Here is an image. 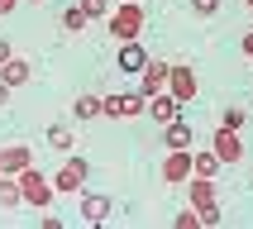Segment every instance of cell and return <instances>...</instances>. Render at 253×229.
<instances>
[{"label": "cell", "mask_w": 253, "mask_h": 229, "mask_svg": "<svg viewBox=\"0 0 253 229\" xmlns=\"http://www.w3.org/2000/svg\"><path fill=\"white\" fill-rule=\"evenodd\" d=\"M186 191H191V205L196 210H215V177H191Z\"/></svg>", "instance_id": "cell-13"}, {"label": "cell", "mask_w": 253, "mask_h": 229, "mask_svg": "<svg viewBox=\"0 0 253 229\" xmlns=\"http://www.w3.org/2000/svg\"><path fill=\"white\" fill-rule=\"evenodd\" d=\"M86 24H91V19H86V10H82V5H67V10H62V29H72V34H82Z\"/></svg>", "instance_id": "cell-20"}, {"label": "cell", "mask_w": 253, "mask_h": 229, "mask_svg": "<svg viewBox=\"0 0 253 229\" xmlns=\"http://www.w3.org/2000/svg\"><path fill=\"white\" fill-rule=\"evenodd\" d=\"M168 76H172V62L148 57V67L139 72V91H143V96H158V91H168Z\"/></svg>", "instance_id": "cell-9"}, {"label": "cell", "mask_w": 253, "mask_h": 229, "mask_svg": "<svg viewBox=\"0 0 253 229\" xmlns=\"http://www.w3.org/2000/svg\"><path fill=\"white\" fill-rule=\"evenodd\" d=\"M191 148H168V157H163V182L168 186H182V182H191Z\"/></svg>", "instance_id": "cell-5"}, {"label": "cell", "mask_w": 253, "mask_h": 229, "mask_svg": "<svg viewBox=\"0 0 253 229\" xmlns=\"http://www.w3.org/2000/svg\"><path fill=\"white\" fill-rule=\"evenodd\" d=\"M14 205H24V186L19 177H0V210H14Z\"/></svg>", "instance_id": "cell-17"}, {"label": "cell", "mask_w": 253, "mask_h": 229, "mask_svg": "<svg viewBox=\"0 0 253 229\" xmlns=\"http://www.w3.org/2000/svg\"><path fill=\"white\" fill-rule=\"evenodd\" d=\"M29 76H34V67H29L24 57H10L0 67V81H10V86H29Z\"/></svg>", "instance_id": "cell-14"}, {"label": "cell", "mask_w": 253, "mask_h": 229, "mask_svg": "<svg viewBox=\"0 0 253 229\" xmlns=\"http://www.w3.org/2000/svg\"><path fill=\"white\" fill-rule=\"evenodd\" d=\"M115 215V196H105V191H82V220L86 225H105Z\"/></svg>", "instance_id": "cell-6"}, {"label": "cell", "mask_w": 253, "mask_h": 229, "mask_svg": "<svg viewBox=\"0 0 253 229\" xmlns=\"http://www.w3.org/2000/svg\"><path fill=\"white\" fill-rule=\"evenodd\" d=\"M201 225H206V229H215V225H220V205H215V210H201Z\"/></svg>", "instance_id": "cell-25"}, {"label": "cell", "mask_w": 253, "mask_h": 229, "mask_svg": "<svg viewBox=\"0 0 253 229\" xmlns=\"http://www.w3.org/2000/svg\"><path fill=\"white\" fill-rule=\"evenodd\" d=\"M163 143H168V148H191V124H186V119L163 124Z\"/></svg>", "instance_id": "cell-16"}, {"label": "cell", "mask_w": 253, "mask_h": 229, "mask_svg": "<svg viewBox=\"0 0 253 229\" xmlns=\"http://www.w3.org/2000/svg\"><path fill=\"white\" fill-rule=\"evenodd\" d=\"M115 67L125 72V76H139V72L148 67V48H143L139 38H129V43H120V53H115Z\"/></svg>", "instance_id": "cell-8"}, {"label": "cell", "mask_w": 253, "mask_h": 229, "mask_svg": "<svg viewBox=\"0 0 253 229\" xmlns=\"http://www.w3.org/2000/svg\"><path fill=\"white\" fill-rule=\"evenodd\" d=\"M10 57H14V43H10V38H0V67H5Z\"/></svg>", "instance_id": "cell-26"}, {"label": "cell", "mask_w": 253, "mask_h": 229, "mask_svg": "<svg viewBox=\"0 0 253 229\" xmlns=\"http://www.w3.org/2000/svg\"><path fill=\"white\" fill-rule=\"evenodd\" d=\"M0 177H5V172H0Z\"/></svg>", "instance_id": "cell-32"}, {"label": "cell", "mask_w": 253, "mask_h": 229, "mask_svg": "<svg viewBox=\"0 0 253 229\" xmlns=\"http://www.w3.org/2000/svg\"><path fill=\"white\" fill-rule=\"evenodd\" d=\"M72 114H77V119H100V114H105V96H77Z\"/></svg>", "instance_id": "cell-18"}, {"label": "cell", "mask_w": 253, "mask_h": 229, "mask_svg": "<svg viewBox=\"0 0 253 229\" xmlns=\"http://www.w3.org/2000/svg\"><path fill=\"white\" fill-rule=\"evenodd\" d=\"M148 110V96L143 91H115V96H105V119H139V114Z\"/></svg>", "instance_id": "cell-4"}, {"label": "cell", "mask_w": 253, "mask_h": 229, "mask_svg": "<svg viewBox=\"0 0 253 229\" xmlns=\"http://www.w3.org/2000/svg\"><path fill=\"white\" fill-rule=\"evenodd\" d=\"M10 91H14L10 81H0V110H5V105H10Z\"/></svg>", "instance_id": "cell-27"}, {"label": "cell", "mask_w": 253, "mask_h": 229, "mask_svg": "<svg viewBox=\"0 0 253 229\" xmlns=\"http://www.w3.org/2000/svg\"><path fill=\"white\" fill-rule=\"evenodd\" d=\"M86 177H91V162L72 153L67 162H62V172H57V177H53L57 196H82V191H86Z\"/></svg>", "instance_id": "cell-3"}, {"label": "cell", "mask_w": 253, "mask_h": 229, "mask_svg": "<svg viewBox=\"0 0 253 229\" xmlns=\"http://www.w3.org/2000/svg\"><path fill=\"white\" fill-rule=\"evenodd\" d=\"M244 5H249V10H253V0H244Z\"/></svg>", "instance_id": "cell-31"}, {"label": "cell", "mask_w": 253, "mask_h": 229, "mask_svg": "<svg viewBox=\"0 0 253 229\" xmlns=\"http://www.w3.org/2000/svg\"><path fill=\"white\" fill-rule=\"evenodd\" d=\"M191 177H220V167H225V162H220V153H215V148H206V153H191Z\"/></svg>", "instance_id": "cell-15"}, {"label": "cell", "mask_w": 253, "mask_h": 229, "mask_svg": "<svg viewBox=\"0 0 253 229\" xmlns=\"http://www.w3.org/2000/svg\"><path fill=\"white\" fill-rule=\"evenodd\" d=\"M244 53H249V57H253V34H249V38H244Z\"/></svg>", "instance_id": "cell-29"}, {"label": "cell", "mask_w": 253, "mask_h": 229, "mask_svg": "<svg viewBox=\"0 0 253 229\" xmlns=\"http://www.w3.org/2000/svg\"><path fill=\"white\" fill-rule=\"evenodd\" d=\"M172 225H177V229H201V210H196V205H186V210H177Z\"/></svg>", "instance_id": "cell-22"}, {"label": "cell", "mask_w": 253, "mask_h": 229, "mask_svg": "<svg viewBox=\"0 0 253 229\" xmlns=\"http://www.w3.org/2000/svg\"><path fill=\"white\" fill-rule=\"evenodd\" d=\"M48 148L72 153V124H53V129H48Z\"/></svg>", "instance_id": "cell-19"}, {"label": "cell", "mask_w": 253, "mask_h": 229, "mask_svg": "<svg viewBox=\"0 0 253 229\" xmlns=\"http://www.w3.org/2000/svg\"><path fill=\"white\" fill-rule=\"evenodd\" d=\"M211 148L215 153H220V162H225V167H234V162H239L244 157V139H239V129H215V139H211Z\"/></svg>", "instance_id": "cell-7"}, {"label": "cell", "mask_w": 253, "mask_h": 229, "mask_svg": "<svg viewBox=\"0 0 253 229\" xmlns=\"http://www.w3.org/2000/svg\"><path fill=\"white\" fill-rule=\"evenodd\" d=\"M110 34H115V43H129V38L143 34V5L139 0H120L110 10Z\"/></svg>", "instance_id": "cell-1"}, {"label": "cell", "mask_w": 253, "mask_h": 229, "mask_svg": "<svg viewBox=\"0 0 253 229\" xmlns=\"http://www.w3.org/2000/svg\"><path fill=\"white\" fill-rule=\"evenodd\" d=\"M19 186H24V205H34V210H48L53 196H57V186L48 182L39 167H24V172H19Z\"/></svg>", "instance_id": "cell-2"}, {"label": "cell", "mask_w": 253, "mask_h": 229, "mask_svg": "<svg viewBox=\"0 0 253 229\" xmlns=\"http://www.w3.org/2000/svg\"><path fill=\"white\" fill-rule=\"evenodd\" d=\"M86 10V19H110V10H115V0H77Z\"/></svg>", "instance_id": "cell-21"}, {"label": "cell", "mask_w": 253, "mask_h": 229, "mask_svg": "<svg viewBox=\"0 0 253 229\" xmlns=\"http://www.w3.org/2000/svg\"><path fill=\"white\" fill-rule=\"evenodd\" d=\"M220 124H225V129H244V124H249V114H244L239 105H229V110L220 114Z\"/></svg>", "instance_id": "cell-23"}, {"label": "cell", "mask_w": 253, "mask_h": 229, "mask_svg": "<svg viewBox=\"0 0 253 229\" xmlns=\"http://www.w3.org/2000/svg\"><path fill=\"white\" fill-rule=\"evenodd\" d=\"M24 5H43V0H24Z\"/></svg>", "instance_id": "cell-30"}, {"label": "cell", "mask_w": 253, "mask_h": 229, "mask_svg": "<svg viewBox=\"0 0 253 229\" xmlns=\"http://www.w3.org/2000/svg\"><path fill=\"white\" fill-rule=\"evenodd\" d=\"M220 5H225V0H191V10H196L201 19H211V14L220 10Z\"/></svg>", "instance_id": "cell-24"}, {"label": "cell", "mask_w": 253, "mask_h": 229, "mask_svg": "<svg viewBox=\"0 0 253 229\" xmlns=\"http://www.w3.org/2000/svg\"><path fill=\"white\" fill-rule=\"evenodd\" d=\"M24 167H34V148H29V143H10V148H0V172H5V177H19Z\"/></svg>", "instance_id": "cell-10"}, {"label": "cell", "mask_w": 253, "mask_h": 229, "mask_svg": "<svg viewBox=\"0 0 253 229\" xmlns=\"http://www.w3.org/2000/svg\"><path fill=\"white\" fill-rule=\"evenodd\" d=\"M24 0H0V14H10V10H19Z\"/></svg>", "instance_id": "cell-28"}, {"label": "cell", "mask_w": 253, "mask_h": 229, "mask_svg": "<svg viewBox=\"0 0 253 229\" xmlns=\"http://www.w3.org/2000/svg\"><path fill=\"white\" fill-rule=\"evenodd\" d=\"M168 91H172L177 100H182V105H186V100H196V72H191V67H172Z\"/></svg>", "instance_id": "cell-12"}, {"label": "cell", "mask_w": 253, "mask_h": 229, "mask_svg": "<svg viewBox=\"0 0 253 229\" xmlns=\"http://www.w3.org/2000/svg\"><path fill=\"white\" fill-rule=\"evenodd\" d=\"M177 110H182V100L172 96V91H158V96H148V114H153L158 124H172V119H177Z\"/></svg>", "instance_id": "cell-11"}]
</instances>
